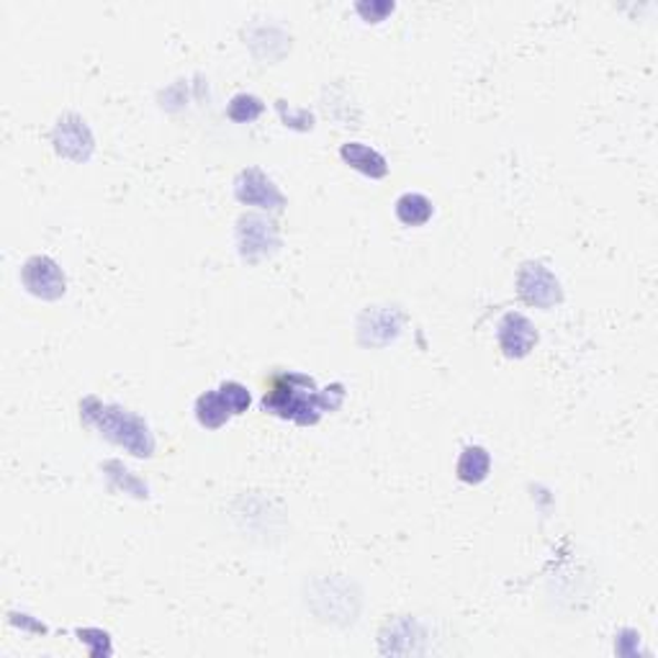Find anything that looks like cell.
<instances>
[{"label": "cell", "instance_id": "ba28073f", "mask_svg": "<svg viewBox=\"0 0 658 658\" xmlns=\"http://www.w3.org/2000/svg\"><path fill=\"white\" fill-rule=\"evenodd\" d=\"M404 314L396 306H368L358 320V343L363 347H386L399 337Z\"/></svg>", "mask_w": 658, "mask_h": 658}, {"label": "cell", "instance_id": "e0dca14e", "mask_svg": "<svg viewBox=\"0 0 658 658\" xmlns=\"http://www.w3.org/2000/svg\"><path fill=\"white\" fill-rule=\"evenodd\" d=\"M281 118L285 122V126H296V129H312L314 126V116L309 114V111H299V114H285V111L279 108Z\"/></svg>", "mask_w": 658, "mask_h": 658}, {"label": "cell", "instance_id": "9c48e42d", "mask_svg": "<svg viewBox=\"0 0 658 658\" xmlns=\"http://www.w3.org/2000/svg\"><path fill=\"white\" fill-rule=\"evenodd\" d=\"M497 343H499V351L504 353V358H510V361L528 358V355L533 353L537 345L535 324L520 312L504 314L502 322H499V327H497Z\"/></svg>", "mask_w": 658, "mask_h": 658}, {"label": "cell", "instance_id": "5bb4252c", "mask_svg": "<svg viewBox=\"0 0 658 658\" xmlns=\"http://www.w3.org/2000/svg\"><path fill=\"white\" fill-rule=\"evenodd\" d=\"M265 111V103L252 93H237L227 106V116L237 124H252Z\"/></svg>", "mask_w": 658, "mask_h": 658}, {"label": "cell", "instance_id": "3957f363", "mask_svg": "<svg viewBox=\"0 0 658 658\" xmlns=\"http://www.w3.org/2000/svg\"><path fill=\"white\" fill-rule=\"evenodd\" d=\"M237 242L244 263H260L281 250V234L273 219L263 213H242L237 221Z\"/></svg>", "mask_w": 658, "mask_h": 658}, {"label": "cell", "instance_id": "7a4b0ae2", "mask_svg": "<svg viewBox=\"0 0 658 658\" xmlns=\"http://www.w3.org/2000/svg\"><path fill=\"white\" fill-rule=\"evenodd\" d=\"M81 417L85 425H93L103 438L126 448L132 456L149 458L155 453V438L145 419L116 407V404H103L95 396H88L81 404Z\"/></svg>", "mask_w": 658, "mask_h": 658}, {"label": "cell", "instance_id": "6da1fadb", "mask_svg": "<svg viewBox=\"0 0 658 658\" xmlns=\"http://www.w3.org/2000/svg\"><path fill=\"white\" fill-rule=\"evenodd\" d=\"M345 401V386L332 384L316 388V380L304 374H279L273 376L271 388L263 396V409L281 419H291L301 427L316 425L324 411H337Z\"/></svg>", "mask_w": 658, "mask_h": 658}, {"label": "cell", "instance_id": "9a60e30c", "mask_svg": "<svg viewBox=\"0 0 658 658\" xmlns=\"http://www.w3.org/2000/svg\"><path fill=\"white\" fill-rule=\"evenodd\" d=\"M219 394L221 399L227 401V407L232 409V415H244V411L250 409V391L248 386L237 384V380H224V384L219 386Z\"/></svg>", "mask_w": 658, "mask_h": 658}, {"label": "cell", "instance_id": "7c38bea8", "mask_svg": "<svg viewBox=\"0 0 658 658\" xmlns=\"http://www.w3.org/2000/svg\"><path fill=\"white\" fill-rule=\"evenodd\" d=\"M489 471H491V456L487 448L466 446L461 450V456H458V463H456V476L463 483L487 481Z\"/></svg>", "mask_w": 658, "mask_h": 658}, {"label": "cell", "instance_id": "277c9868", "mask_svg": "<svg viewBox=\"0 0 658 658\" xmlns=\"http://www.w3.org/2000/svg\"><path fill=\"white\" fill-rule=\"evenodd\" d=\"M518 293L528 306L535 309H553L564 301V291L556 275L537 260H528L518 271Z\"/></svg>", "mask_w": 658, "mask_h": 658}, {"label": "cell", "instance_id": "30bf717a", "mask_svg": "<svg viewBox=\"0 0 658 658\" xmlns=\"http://www.w3.org/2000/svg\"><path fill=\"white\" fill-rule=\"evenodd\" d=\"M340 157H343L345 165H351L353 170L363 173V176L380 180L388 176V163L386 157L376 153L374 147L363 145V142H345L343 147H340Z\"/></svg>", "mask_w": 658, "mask_h": 658}, {"label": "cell", "instance_id": "8fae6325", "mask_svg": "<svg viewBox=\"0 0 658 658\" xmlns=\"http://www.w3.org/2000/svg\"><path fill=\"white\" fill-rule=\"evenodd\" d=\"M394 213L404 227H425L427 221L432 219L435 206L425 194H415V190H409V194L396 198Z\"/></svg>", "mask_w": 658, "mask_h": 658}, {"label": "cell", "instance_id": "52a82bcc", "mask_svg": "<svg viewBox=\"0 0 658 658\" xmlns=\"http://www.w3.org/2000/svg\"><path fill=\"white\" fill-rule=\"evenodd\" d=\"M234 196L240 203L255 206V209L263 211L279 213L285 206V196L281 194L279 186H275L260 168H244L240 176L234 178Z\"/></svg>", "mask_w": 658, "mask_h": 658}, {"label": "cell", "instance_id": "4fadbf2b", "mask_svg": "<svg viewBox=\"0 0 658 658\" xmlns=\"http://www.w3.org/2000/svg\"><path fill=\"white\" fill-rule=\"evenodd\" d=\"M229 417H232V409L221 399L219 388L217 391H206L196 399V419L206 430H219V427L229 422Z\"/></svg>", "mask_w": 658, "mask_h": 658}, {"label": "cell", "instance_id": "5b68a950", "mask_svg": "<svg viewBox=\"0 0 658 658\" xmlns=\"http://www.w3.org/2000/svg\"><path fill=\"white\" fill-rule=\"evenodd\" d=\"M21 283L31 296L42 301H58L67 291L65 271L50 255H31L21 268Z\"/></svg>", "mask_w": 658, "mask_h": 658}, {"label": "cell", "instance_id": "8992f818", "mask_svg": "<svg viewBox=\"0 0 658 658\" xmlns=\"http://www.w3.org/2000/svg\"><path fill=\"white\" fill-rule=\"evenodd\" d=\"M52 142H54V149H58V155L67 157V160L73 163H88L95 149L88 124H85V118L77 114H62L58 118V124H54V132H52Z\"/></svg>", "mask_w": 658, "mask_h": 658}, {"label": "cell", "instance_id": "2e32d148", "mask_svg": "<svg viewBox=\"0 0 658 658\" xmlns=\"http://www.w3.org/2000/svg\"><path fill=\"white\" fill-rule=\"evenodd\" d=\"M355 11H358L368 23H378L394 11V3H388V0H384V3H376V0H370V3L355 6Z\"/></svg>", "mask_w": 658, "mask_h": 658}]
</instances>
